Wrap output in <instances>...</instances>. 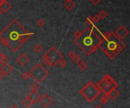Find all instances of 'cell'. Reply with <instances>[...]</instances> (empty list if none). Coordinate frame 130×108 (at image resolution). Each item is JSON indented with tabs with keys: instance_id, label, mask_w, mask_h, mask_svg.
I'll return each mask as SVG.
<instances>
[{
	"instance_id": "6da1fadb",
	"label": "cell",
	"mask_w": 130,
	"mask_h": 108,
	"mask_svg": "<svg viewBox=\"0 0 130 108\" xmlns=\"http://www.w3.org/2000/svg\"><path fill=\"white\" fill-rule=\"evenodd\" d=\"M34 34L23 27L17 19H14L0 32V42L16 52Z\"/></svg>"
},
{
	"instance_id": "7a4b0ae2",
	"label": "cell",
	"mask_w": 130,
	"mask_h": 108,
	"mask_svg": "<svg viewBox=\"0 0 130 108\" xmlns=\"http://www.w3.org/2000/svg\"><path fill=\"white\" fill-rule=\"evenodd\" d=\"M101 41V38L94 32L92 26L81 31L80 34L74 39L75 44L87 55L94 53L98 49Z\"/></svg>"
},
{
	"instance_id": "3957f363",
	"label": "cell",
	"mask_w": 130,
	"mask_h": 108,
	"mask_svg": "<svg viewBox=\"0 0 130 108\" xmlns=\"http://www.w3.org/2000/svg\"><path fill=\"white\" fill-rule=\"evenodd\" d=\"M99 48L109 58L113 59L126 48V44L113 32H104Z\"/></svg>"
},
{
	"instance_id": "277c9868",
	"label": "cell",
	"mask_w": 130,
	"mask_h": 108,
	"mask_svg": "<svg viewBox=\"0 0 130 108\" xmlns=\"http://www.w3.org/2000/svg\"><path fill=\"white\" fill-rule=\"evenodd\" d=\"M64 58V56L55 46H51L50 49L43 55V62L48 67H54L58 64L59 60Z\"/></svg>"
},
{
	"instance_id": "5b68a950",
	"label": "cell",
	"mask_w": 130,
	"mask_h": 108,
	"mask_svg": "<svg viewBox=\"0 0 130 108\" xmlns=\"http://www.w3.org/2000/svg\"><path fill=\"white\" fill-rule=\"evenodd\" d=\"M79 93L90 103L93 102L94 100L101 95V91L92 82H88L79 91Z\"/></svg>"
},
{
	"instance_id": "8992f818",
	"label": "cell",
	"mask_w": 130,
	"mask_h": 108,
	"mask_svg": "<svg viewBox=\"0 0 130 108\" xmlns=\"http://www.w3.org/2000/svg\"><path fill=\"white\" fill-rule=\"evenodd\" d=\"M97 86L104 94L107 95L113 88H118L119 85L110 75L107 74L97 82Z\"/></svg>"
},
{
	"instance_id": "52a82bcc",
	"label": "cell",
	"mask_w": 130,
	"mask_h": 108,
	"mask_svg": "<svg viewBox=\"0 0 130 108\" xmlns=\"http://www.w3.org/2000/svg\"><path fill=\"white\" fill-rule=\"evenodd\" d=\"M28 73L30 77H31L37 83H40L47 78V76L49 75V71L46 70L45 67H43L40 64L38 63L33 68H31Z\"/></svg>"
},
{
	"instance_id": "ba28073f",
	"label": "cell",
	"mask_w": 130,
	"mask_h": 108,
	"mask_svg": "<svg viewBox=\"0 0 130 108\" xmlns=\"http://www.w3.org/2000/svg\"><path fill=\"white\" fill-rule=\"evenodd\" d=\"M39 102L40 103V104L44 107V108H48L49 107H50L52 103H53V100L52 98V97L49 95V94H43L41 97Z\"/></svg>"
},
{
	"instance_id": "9c48e42d",
	"label": "cell",
	"mask_w": 130,
	"mask_h": 108,
	"mask_svg": "<svg viewBox=\"0 0 130 108\" xmlns=\"http://www.w3.org/2000/svg\"><path fill=\"white\" fill-rule=\"evenodd\" d=\"M113 33H115V35L118 38H119L120 39H124L129 34V30L124 26L121 25L115 30V32H113Z\"/></svg>"
},
{
	"instance_id": "30bf717a",
	"label": "cell",
	"mask_w": 130,
	"mask_h": 108,
	"mask_svg": "<svg viewBox=\"0 0 130 108\" xmlns=\"http://www.w3.org/2000/svg\"><path fill=\"white\" fill-rule=\"evenodd\" d=\"M16 61L18 63L19 65L21 66H25L27 65L28 63H29V61H30V59L29 58L25 55V53H21L20 55H18V57L16 58Z\"/></svg>"
},
{
	"instance_id": "8fae6325",
	"label": "cell",
	"mask_w": 130,
	"mask_h": 108,
	"mask_svg": "<svg viewBox=\"0 0 130 108\" xmlns=\"http://www.w3.org/2000/svg\"><path fill=\"white\" fill-rule=\"evenodd\" d=\"M27 97L30 100V101H31L32 104H36L37 102H39L41 96H40V95L38 93L37 91H30Z\"/></svg>"
},
{
	"instance_id": "7c38bea8",
	"label": "cell",
	"mask_w": 130,
	"mask_h": 108,
	"mask_svg": "<svg viewBox=\"0 0 130 108\" xmlns=\"http://www.w3.org/2000/svg\"><path fill=\"white\" fill-rule=\"evenodd\" d=\"M12 9V5L7 0H3L0 2V11L3 13H6Z\"/></svg>"
},
{
	"instance_id": "4fadbf2b",
	"label": "cell",
	"mask_w": 130,
	"mask_h": 108,
	"mask_svg": "<svg viewBox=\"0 0 130 108\" xmlns=\"http://www.w3.org/2000/svg\"><path fill=\"white\" fill-rule=\"evenodd\" d=\"M0 71L5 76H9L13 71V68L9 64H2V67H0Z\"/></svg>"
},
{
	"instance_id": "5bb4252c",
	"label": "cell",
	"mask_w": 130,
	"mask_h": 108,
	"mask_svg": "<svg viewBox=\"0 0 130 108\" xmlns=\"http://www.w3.org/2000/svg\"><path fill=\"white\" fill-rule=\"evenodd\" d=\"M119 95V92L117 89V88H113L109 93L107 94V96L109 98V99L110 100H113V101H115V100L118 98Z\"/></svg>"
},
{
	"instance_id": "9a60e30c",
	"label": "cell",
	"mask_w": 130,
	"mask_h": 108,
	"mask_svg": "<svg viewBox=\"0 0 130 108\" xmlns=\"http://www.w3.org/2000/svg\"><path fill=\"white\" fill-rule=\"evenodd\" d=\"M76 4L72 1V0H66L64 3V6L65 7V9L68 11H72L74 8L75 7Z\"/></svg>"
},
{
	"instance_id": "2e32d148",
	"label": "cell",
	"mask_w": 130,
	"mask_h": 108,
	"mask_svg": "<svg viewBox=\"0 0 130 108\" xmlns=\"http://www.w3.org/2000/svg\"><path fill=\"white\" fill-rule=\"evenodd\" d=\"M22 104L24 105L26 108H30V106H31L33 104H32L31 101H30V100L27 97H26V98H25V99L22 101Z\"/></svg>"
},
{
	"instance_id": "e0dca14e",
	"label": "cell",
	"mask_w": 130,
	"mask_h": 108,
	"mask_svg": "<svg viewBox=\"0 0 130 108\" xmlns=\"http://www.w3.org/2000/svg\"><path fill=\"white\" fill-rule=\"evenodd\" d=\"M108 101H109V98H108L107 95L104 94V95H102L100 99V104L102 105H104L106 103H108Z\"/></svg>"
},
{
	"instance_id": "ac0fdd59",
	"label": "cell",
	"mask_w": 130,
	"mask_h": 108,
	"mask_svg": "<svg viewBox=\"0 0 130 108\" xmlns=\"http://www.w3.org/2000/svg\"><path fill=\"white\" fill-rule=\"evenodd\" d=\"M8 64V58L4 55L3 53H0V64Z\"/></svg>"
},
{
	"instance_id": "d6986e66",
	"label": "cell",
	"mask_w": 130,
	"mask_h": 108,
	"mask_svg": "<svg viewBox=\"0 0 130 108\" xmlns=\"http://www.w3.org/2000/svg\"><path fill=\"white\" fill-rule=\"evenodd\" d=\"M78 68L80 69L81 70H82V71L85 70L86 69L88 68V64L85 62V61H83V60L80 61V62L78 64Z\"/></svg>"
},
{
	"instance_id": "ffe728a7",
	"label": "cell",
	"mask_w": 130,
	"mask_h": 108,
	"mask_svg": "<svg viewBox=\"0 0 130 108\" xmlns=\"http://www.w3.org/2000/svg\"><path fill=\"white\" fill-rule=\"evenodd\" d=\"M97 14L99 15V17H100V18L102 19V20H104V19H106V18L108 17V13L106 12V11H104V10H101V11L100 12H99Z\"/></svg>"
},
{
	"instance_id": "44dd1931",
	"label": "cell",
	"mask_w": 130,
	"mask_h": 108,
	"mask_svg": "<svg viewBox=\"0 0 130 108\" xmlns=\"http://www.w3.org/2000/svg\"><path fill=\"white\" fill-rule=\"evenodd\" d=\"M34 51L37 54H40L41 53V51H43V47H42V45H40V44H37L34 45Z\"/></svg>"
},
{
	"instance_id": "7402d4cb",
	"label": "cell",
	"mask_w": 130,
	"mask_h": 108,
	"mask_svg": "<svg viewBox=\"0 0 130 108\" xmlns=\"http://www.w3.org/2000/svg\"><path fill=\"white\" fill-rule=\"evenodd\" d=\"M58 65H59L61 68H65V67H67L68 63L66 62V60L63 58V59H62L61 60H59V62L58 63Z\"/></svg>"
},
{
	"instance_id": "603a6c76",
	"label": "cell",
	"mask_w": 130,
	"mask_h": 108,
	"mask_svg": "<svg viewBox=\"0 0 130 108\" xmlns=\"http://www.w3.org/2000/svg\"><path fill=\"white\" fill-rule=\"evenodd\" d=\"M37 27H43L45 25V20H44V19L40 18V19L38 20L37 21Z\"/></svg>"
},
{
	"instance_id": "cb8c5ba5",
	"label": "cell",
	"mask_w": 130,
	"mask_h": 108,
	"mask_svg": "<svg viewBox=\"0 0 130 108\" xmlns=\"http://www.w3.org/2000/svg\"><path fill=\"white\" fill-rule=\"evenodd\" d=\"M39 89V85L37 83H33L30 86V90L33 91H37V90Z\"/></svg>"
},
{
	"instance_id": "d4e9b609",
	"label": "cell",
	"mask_w": 130,
	"mask_h": 108,
	"mask_svg": "<svg viewBox=\"0 0 130 108\" xmlns=\"http://www.w3.org/2000/svg\"><path fill=\"white\" fill-rule=\"evenodd\" d=\"M72 60H73V62L74 63H75V64H78L80 61L81 60V57L79 56V55H75V56L72 59Z\"/></svg>"
},
{
	"instance_id": "484cf974",
	"label": "cell",
	"mask_w": 130,
	"mask_h": 108,
	"mask_svg": "<svg viewBox=\"0 0 130 108\" xmlns=\"http://www.w3.org/2000/svg\"><path fill=\"white\" fill-rule=\"evenodd\" d=\"M21 79H24V80H27L29 78H30V76H29V73H23L21 75Z\"/></svg>"
},
{
	"instance_id": "4316f807",
	"label": "cell",
	"mask_w": 130,
	"mask_h": 108,
	"mask_svg": "<svg viewBox=\"0 0 130 108\" xmlns=\"http://www.w3.org/2000/svg\"><path fill=\"white\" fill-rule=\"evenodd\" d=\"M86 22L88 23V24H90V25L94 24V20H93V18L91 17V16H89V17H88V18H86Z\"/></svg>"
},
{
	"instance_id": "83f0119b",
	"label": "cell",
	"mask_w": 130,
	"mask_h": 108,
	"mask_svg": "<svg viewBox=\"0 0 130 108\" xmlns=\"http://www.w3.org/2000/svg\"><path fill=\"white\" fill-rule=\"evenodd\" d=\"M92 18H93V20H94V23H98L99 21L101 20V18H100V17H99V15L97 14L95 15V16H94Z\"/></svg>"
},
{
	"instance_id": "f1b7e54d",
	"label": "cell",
	"mask_w": 130,
	"mask_h": 108,
	"mask_svg": "<svg viewBox=\"0 0 130 108\" xmlns=\"http://www.w3.org/2000/svg\"><path fill=\"white\" fill-rule=\"evenodd\" d=\"M75 55H76V54L73 51H68V57L72 59L75 56Z\"/></svg>"
},
{
	"instance_id": "f546056e",
	"label": "cell",
	"mask_w": 130,
	"mask_h": 108,
	"mask_svg": "<svg viewBox=\"0 0 130 108\" xmlns=\"http://www.w3.org/2000/svg\"><path fill=\"white\" fill-rule=\"evenodd\" d=\"M89 1H90L91 3H93L94 5H98L99 3L101 2V0H89Z\"/></svg>"
},
{
	"instance_id": "4dcf8cb0",
	"label": "cell",
	"mask_w": 130,
	"mask_h": 108,
	"mask_svg": "<svg viewBox=\"0 0 130 108\" xmlns=\"http://www.w3.org/2000/svg\"><path fill=\"white\" fill-rule=\"evenodd\" d=\"M4 76H5V75H4L1 71H0V80L4 78Z\"/></svg>"
},
{
	"instance_id": "1f68e13d",
	"label": "cell",
	"mask_w": 130,
	"mask_h": 108,
	"mask_svg": "<svg viewBox=\"0 0 130 108\" xmlns=\"http://www.w3.org/2000/svg\"><path fill=\"white\" fill-rule=\"evenodd\" d=\"M10 108H19V107H18L16 104H13V105H12Z\"/></svg>"
},
{
	"instance_id": "d6a6232c",
	"label": "cell",
	"mask_w": 130,
	"mask_h": 108,
	"mask_svg": "<svg viewBox=\"0 0 130 108\" xmlns=\"http://www.w3.org/2000/svg\"><path fill=\"white\" fill-rule=\"evenodd\" d=\"M94 108H103V107H102L101 106H100V105H97V106H96Z\"/></svg>"
},
{
	"instance_id": "836d02e7",
	"label": "cell",
	"mask_w": 130,
	"mask_h": 108,
	"mask_svg": "<svg viewBox=\"0 0 130 108\" xmlns=\"http://www.w3.org/2000/svg\"><path fill=\"white\" fill-rule=\"evenodd\" d=\"M2 12L1 11H0V16H1V14H2Z\"/></svg>"
}]
</instances>
